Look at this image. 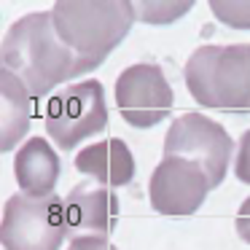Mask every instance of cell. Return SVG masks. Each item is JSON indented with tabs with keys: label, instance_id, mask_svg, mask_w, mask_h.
I'll return each mask as SVG.
<instances>
[{
	"label": "cell",
	"instance_id": "obj_1",
	"mask_svg": "<svg viewBox=\"0 0 250 250\" xmlns=\"http://www.w3.org/2000/svg\"><path fill=\"white\" fill-rule=\"evenodd\" d=\"M0 67L11 70L27 86L33 100L51 94L76 73V54L54 27L51 11L24 14L3 33Z\"/></svg>",
	"mask_w": 250,
	"mask_h": 250
},
{
	"label": "cell",
	"instance_id": "obj_2",
	"mask_svg": "<svg viewBox=\"0 0 250 250\" xmlns=\"http://www.w3.org/2000/svg\"><path fill=\"white\" fill-rule=\"evenodd\" d=\"M51 19L65 46L76 54V78L97 70L124 43L137 14L129 0H60L51 6Z\"/></svg>",
	"mask_w": 250,
	"mask_h": 250
},
{
	"label": "cell",
	"instance_id": "obj_3",
	"mask_svg": "<svg viewBox=\"0 0 250 250\" xmlns=\"http://www.w3.org/2000/svg\"><path fill=\"white\" fill-rule=\"evenodd\" d=\"M186 89L199 108L250 113V43H207L183 67Z\"/></svg>",
	"mask_w": 250,
	"mask_h": 250
},
{
	"label": "cell",
	"instance_id": "obj_4",
	"mask_svg": "<svg viewBox=\"0 0 250 250\" xmlns=\"http://www.w3.org/2000/svg\"><path fill=\"white\" fill-rule=\"evenodd\" d=\"M70 237L65 218V199L30 196L17 191L3 205L0 242L3 250H62Z\"/></svg>",
	"mask_w": 250,
	"mask_h": 250
},
{
	"label": "cell",
	"instance_id": "obj_5",
	"mask_svg": "<svg viewBox=\"0 0 250 250\" xmlns=\"http://www.w3.org/2000/svg\"><path fill=\"white\" fill-rule=\"evenodd\" d=\"M46 135L62 151H76L78 143L97 137L108 126L105 86L97 78L67 83L46 105Z\"/></svg>",
	"mask_w": 250,
	"mask_h": 250
},
{
	"label": "cell",
	"instance_id": "obj_6",
	"mask_svg": "<svg viewBox=\"0 0 250 250\" xmlns=\"http://www.w3.org/2000/svg\"><path fill=\"white\" fill-rule=\"evenodd\" d=\"M234 151L237 148L226 126L196 110H186L178 119H172L164 135V156H180L199 164L210 180V188H218L226 180Z\"/></svg>",
	"mask_w": 250,
	"mask_h": 250
},
{
	"label": "cell",
	"instance_id": "obj_7",
	"mask_svg": "<svg viewBox=\"0 0 250 250\" xmlns=\"http://www.w3.org/2000/svg\"><path fill=\"white\" fill-rule=\"evenodd\" d=\"M175 92L167 76L153 62H137L116 78V108L121 119L135 129H151L169 119Z\"/></svg>",
	"mask_w": 250,
	"mask_h": 250
},
{
	"label": "cell",
	"instance_id": "obj_8",
	"mask_svg": "<svg viewBox=\"0 0 250 250\" xmlns=\"http://www.w3.org/2000/svg\"><path fill=\"white\" fill-rule=\"evenodd\" d=\"M210 180L199 164L180 156H164L148 180V199L159 215H194L210 194Z\"/></svg>",
	"mask_w": 250,
	"mask_h": 250
},
{
	"label": "cell",
	"instance_id": "obj_9",
	"mask_svg": "<svg viewBox=\"0 0 250 250\" xmlns=\"http://www.w3.org/2000/svg\"><path fill=\"white\" fill-rule=\"evenodd\" d=\"M121 215V202L113 188L97 180H81L65 196V218L70 239L110 237Z\"/></svg>",
	"mask_w": 250,
	"mask_h": 250
},
{
	"label": "cell",
	"instance_id": "obj_10",
	"mask_svg": "<svg viewBox=\"0 0 250 250\" xmlns=\"http://www.w3.org/2000/svg\"><path fill=\"white\" fill-rule=\"evenodd\" d=\"M62 175V162L54 146L46 137H27L14 156V178L19 191L30 196H51L57 194V180Z\"/></svg>",
	"mask_w": 250,
	"mask_h": 250
},
{
	"label": "cell",
	"instance_id": "obj_11",
	"mask_svg": "<svg viewBox=\"0 0 250 250\" xmlns=\"http://www.w3.org/2000/svg\"><path fill=\"white\" fill-rule=\"evenodd\" d=\"M76 169L86 175L89 180L108 186V188H121L135 180V156H132L129 146L119 137H108V140H97L92 146L81 148L76 153Z\"/></svg>",
	"mask_w": 250,
	"mask_h": 250
},
{
	"label": "cell",
	"instance_id": "obj_12",
	"mask_svg": "<svg viewBox=\"0 0 250 250\" xmlns=\"http://www.w3.org/2000/svg\"><path fill=\"white\" fill-rule=\"evenodd\" d=\"M33 94L11 70L0 67V151L11 153L27 140L33 124Z\"/></svg>",
	"mask_w": 250,
	"mask_h": 250
},
{
	"label": "cell",
	"instance_id": "obj_13",
	"mask_svg": "<svg viewBox=\"0 0 250 250\" xmlns=\"http://www.w3.org/2000/svg\"><path fill=\"white\" fill-rule=\"evenodd\" d=\"M194 8V0H140L135 3V14L146 24H172L183 19Z\"/></svg>",
	"mask_w": 250,
	"mask_h": 250
},
{
	"label": "cell",
	"instance_id": "obj_14",
	"mask_svg": "<svg viewBox=\"0 0 250 250\" xmlns=\"http://www.w3.org/2000/svg\"><path fill=\"white\" fill-rule=\"evenodd\" d=\"M210 11L231 30H250V0H210Z\"/></svg>",
	"mask_w": 250,
	"mask_h": 250
},
{
	"label": "cell",
	"instance_id": "obj_15",
	"mask_svg": "<svg viewBox=\"0 0 250 250\" xmlns=\"http://www.w3.org/2000/svg\"><path fill=\"white\" fill-rule=\"evenodd\" d=\"M234 175L239 183L250 186V129L242 132V137L237 140V151H234Z\"/></svg>",
	"mask_w": 250,
	"mask_h": 250
},
{
	"label": "cell",
	"instance_id": "obj_16",
	"mask_svg": "<svg viewBox=\"0 0 250 250\" xmlns=\"http://www.w3.org/2000/svg\"><path fill=\"white\" fill-rule=\"evenodd\" d=\"M67 250H119L108 237H76L70 239Z\"/></svg>",
	"mask_w": 250,
	"mask_h": 250
},
{
	"label": "cell",
	"instance_id": "obj_17",
	"mask_svg": "<svg viewBox=\"0 0 250 250\" xmlns=\"http://www.w3.org/2000/svg\"><path fill=\"white\" fill-rule=\"evenodd\" d=\"M234 226H237V237L242 239L245 245H250V196L239 205L237 218H234Z\"/></svg>",
	"mask_w": 250,
	"mask_h": 250
}]
</instances>
